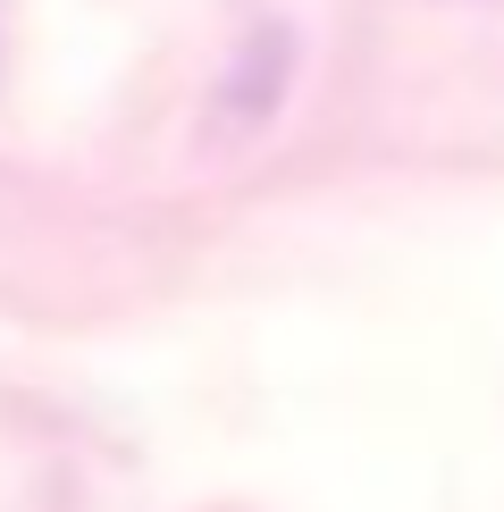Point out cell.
I'll list each match as a JSON object with an SVG mask.
<instances>
[{"instance_id":"obj_1","label":"cell","mask_w":504,"mask_h":512,"mask_svg":"<svg viewBox=\"0 0 504 512\" xmlns=\"http://www.w3.org/2000/svg\"><path fill=\"white\" fill-rule=\"evenodd\" d=\"M294 84V34L286 26H261L236 51V68L219 76V118L227 126H261L269 110H278V93Z\"/></svg>"}]
</instances>
